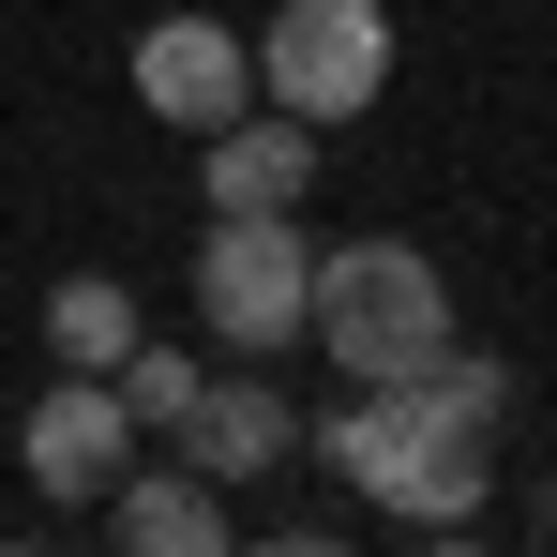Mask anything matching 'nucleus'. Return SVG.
Returning a JSON list of instances; mask_svg holds the SVG:
<instances>
[{"instance_id": "4", "label": "nucleus", "mask_w": 557, "mask_h": 557, "mask_svg": "<svg viewBox=\"0 0 557 557\" xmlns=\"http://www.w3.org/2000/svg\"><path fill=\"white\" fill-rule=\"evenodd\" d=\"M301 286H317L301 211H211L196 226V332H226L242 362H286L301 347Z\"/></svg>"}, {"instance_id": "8", "label": "nucleus", "mask_w": 557, "mask_h": 557, "mask_svg": "<svg viewBox=\"0 0 557 557\" xmlns=\"http://www.w3.org/2000/svg\"><path fill=\"white\" fill-rule=\"evenodd\" d=\"M91 528H106L121 557H211L226 528H242V512H226V482H211V467H182V453L151 467V453H136V467H121V482L91 497Z\"/></svg>"}, {"instance_id": "3", "label": "nucleus", "mask_w": 557, "mask_h": 557, "mask_svg": "<svg viewBox=\"0 0 557 557\" xmlns=\"http://www.w3.org/2000/svg\"><path fill=\"white\" fill-rule=\"evenodd\" d=\"M376 91H392V0H272L257 15V106L347 136Z\"/></svg>"}, {"instance_id": "9", "label": "nucleus", "mask_w": 557, "mask_h": 557, "mask_svg": "<svg viewBox=\"0 0 557 557\" xmlns=\"http://www.w3.org/2000/svg\"><path fill=\"white\" fill-rule=\"evenodd\" d=\"M182 467H211L226 497L242 482H272V467H301V407H286L272 376H196V407H182V437H166Z\"/></svg>"}, {"instance_id": "5", "label": "nucleus", "mask_w": 557, "mask_h": 557, "mask_svg": "<svg viewBox=\"0 0 557 557\" xmlns=\"http://www.w3.org/2000/svg\"><path fill=\"white\" fill-rule=\"evenodd\" d=\"M121 91L151 106L166 136H211V121L257 106V30H226V15H151L136 61H121Z\"/></svg>"}, {"instance_id": "1", "label": "nucleus", "mask_w": 557, "mask_h": 557, "mask_svg": "<svg viewBox=\"0 0 557 557\" xmlns=\"http://www.w3.org/2000/svg\"><path fill=\"white\" fill-rule=\"evenodd\" d=\"M497 422H512V376L482 347H437V376H392V392H347L332 422H301V453L362 497L376 528H422V543H467L497 512Z\"/></svg>"}, {"instance_id": "2", "label": "nucleus", "mask_w": 557, "mask_h": 557, "mask_svg": "<svg viewBox=\"0 0 557 557\" xmlns=\"http://www.w3.org/2000/svg\"><path fill=\"white\" fill-rule=\"evenodd\" d=\"M301 347L347 376V392L437 376V347H453V272H437L422 242L362 226V242H332V257H317V286H301Z\"/></svg>"}, {"instance_id": "7", "label": "nucleus", "mask_w": 557, "mask_h": 557, "mask_svg": "<svg viewBox=\"0 0 557 557\" xmlns=\"http://www.w3.org/2000/svg\"><path fill=\"white\" fill-rule=\"evenodd\" d=\"M317 151H332L317 121L242 106V121H211V136H196V196H211V211H301V196H317Z\"/></svg>"}, {"instance_id": "10", "label": "nucleus", "mask_w": 557, "mask_h": 557, "mask_svg": "<svg viewBox=\"0 0 557 557\" xmlns=\"http://www.w3.org/2000/svg\"><path fill=\"white\" fill-rule=\"evenodd\" d=\"M121 347H136V286L121 272H61L46 286V362L61 376H121Z\"/></svg>"}, {"instance_id": "11", "label": "nucleus", "mask_w": 557, "mask_h": 557, "mask_svg": "<svg viewBox=\"0 0 557 557\" xmlns=\"http://www.w3.org/2000/svg\"><path fill=\"white\" fill-rule=\"evenodd\" d=\"M121 407H136V437L166 453L182 407H196V347H151V332H136V347H121Z\"/></svg>"}, {"instance_id": "6", "label": "nucleus", "mask_w": 557, "mask_h": 557, "mask_svg": "<svg viewBox=\"0 0 557 557\" xmlns=\"http://www.w3.org/2000/svg\"><path fill=\"white\" fill-rule=\"evenodd\" d=\"M136 453H151V437H136V407H121V376H46V392H30V422H15V467H30L61 512H91Z\"/></svg>"}]
</instances>
